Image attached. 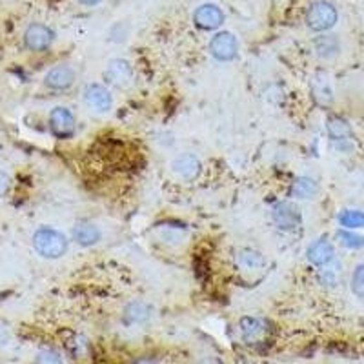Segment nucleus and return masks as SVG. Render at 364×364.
Here are the masks:
<instances>
[{"mask_svg": "<svg viewBox=\"0 0 364 364\" xmlns=\"http://www.w3.org/2000/svg\"><path fill=\"white\" fill-rule=\"evenodd\" d=\"M326 130H328L330 139L335 142L339 149H350V142L353 139V132H351L350 124L346 120L339 119V117H332L328 119V124H326Z\"/></svg>", "mask_w": 364, "mask_h": 364, "instance_id": "nucleus-9", "label": "nucleus"}, {"mask_svg": "<svg viewBox=\"0 0 364 364\" xmlns=\"http://www.w3.org/2000/svg\"><path fill=\"white\" fill-rule=\"evenodd\" d=\"M44 82L48 88L57 89V92H64V89L71 88L75 82V71L70 66H55L46 73Z\"/></svg>", "mask_w": 364, "mask_h": 364, "instance_id": "nucleus-12", "label": "nucleus"}, {"mask_svg": "<svg viewBox=\"0 0 364 364\" xmlns=\"http://www.w3.org/2000/svg\"><path fill=\"white\" fill-rule=\"evenodd\" d=\"M171 168H173V173H175L179 179L182 180H194L197 179L199 173H201V161L195 157L194 153H184L177 157L173 163H171Z\"/></svg>", "mask_w": 364, "mask_h": 364, "instance_id": "nucleus-11", "label": "nucleus"}, {"mask_svg": "<svg viewBox=\"0 0 364 364\" xmlns=\"http://www.w3.org/2000/svg\"><path fill=\"white\" fill-rule=\"evenodd\" d=\"M339 222L341 226L348 230H357L364 228V211L360 210H344L339 215Z\"/></svg>", "mask_w": 364, "mask_h": 364, "instance_id": "nucleus-20", "label": "nucleus"}, {"mask_svg": "<svg viewBox=\"0 0 364 364\" xmlns=\"http://www.w3.org/2000/svg\"><path fill=\"white\" fill-rule=\"evenodd\" d=\"M239 264L246 270H251V272H257V270H263L266 266V259L263 257V253L255 250H242L239 251Z\"/></svg>", "mask_w": 364, "mask_h": 364, "instance_id": "nucleus-18", "label": "nucleus"}, {"mask_svg": "<svg viewBox=\"0 0 364 364\" xmlns=\"http://www.w3.org/2000/svg\"><path fill=\"white\" fill-rule=\"evenodd\" d=\"M133 364H155V363H151V360H148V359H141V360H137V363H133Z\"/></svg>", "mask_w": 364, "mask_h": 364, "instance_id": "nucleus-26", "label": "nucleus"}, {"mask_svg": "<svg viewBox=\"0 0 364 364\" xmlns=\"http://www.w3.org/2000/svg\"><path fill=\"white\" fill-rule=\"evenodd\" d=\"M335 257V248L334 244L326 239H317L315 242L310 244L308 248V261L313 264V266L325 268L328 266Z\"/></svg>", "mask_w": 364, "mask_h": 364, "instance_id": "nucleus-10", "label": "nucleus"}, {"mask_svg": "<svg viewBox=\"0 0 364 364\" xmlns=\"http://www.w3.org/2000/svg\"><path fill=\"white\" fill-rule=\"evenodd\" d=\"M84 102L92 108V110L99 111V113H106L111 110L113 106V99L111 93L101 86V84H89L88 88L84 89Z\"/></svg>", "mask_w": 364, "mask_h": 364, "instance_id": "nucleus-7", "label": "nucleus"}, {"mask_svg": "<svg viewBox=\"0 0 364 364\" xmlns=\"http://www.w3.org/2000/svg\"><path fill=\"white\" fill-rule=\"evenodd\" d=\"M241 335L246 342H259L266 337L268 334V322L259 317H244L241 319Z\"/></svg>", "mask_w": 364, "mask_h": 364, "instance_id": "nucleus-13", "label": "nucleus"}, {"mask_svg": "<svg viewBox=\"0 0 364 364\" xmlns=\"http://www.w3.org/2000/svg\"><path fill=\"white\" fill-rule=\"evenodd\" d=\"M272 219L279 230L291 232V230L299 228V224H301V210L295 206L294 202L282 201L273 206Z\"/></svg>", "mask_w": 364, "mask_h": 364, "instance_id": "nucleus-3", "label": "nucleus"}, {"mask_svg": "<svg viewBox=\"0 0 364 364\" xmlns=\"http://www.w3.org/2000/svg\"><path fill=\"white\" fill-rule=\"evenodd\" d=\"M149 306L148 304L137 301V303H130L124 310V319L130 325H141V322H146L149 319Z\"/></svg>", "mask_w": 364, "mask_h": 364, "instance_id": "nucleus-17", "label": "nucleus"}, {"mask_svg": "<svg viewBox=\"0 0 364 364\" xmlns=\"http://www.w3.org/2000/svg\"><path fill=\"white\" fill-rule=\"evenodd\" d=\"M33 248L44 259H61L68 251V239L57 230L39 228L33 233Z\"/></svg>", "mask_w": 364, "mask_h": 364, "instance_id": "nucleus-1", "label": "nucleus"}, {"mask_svg": "<svg viewBox=\"0 0 364 364\" xmlns=\"http://www.w3.org/2000/svg\"><path fill=\"white\" fill-rule=\"evenodd\" d=\"M351 290L357 297L364 299V264H359V266L353 270V275H351Z\"/></svg>", "mask_w": 364, "mask_h": 364, "instance_id": "nucleus-22", "label": "nucleus"}, {"mask_svg": "<svg viewBox=\"0 0 364 364\" xmlns=\"http://www.w3.org/2000/svg\"><path fill=\"white\" fill-rule=\"evenodd\" d=\"M239 51V42L237 39L230 33V31H222V33H217L210 42V53L217 61L228 62L237 57Z\"/></svg>", "mask_w": 364, "mask_h": 364, "instance_id": "nucleus-4", "label": "nucleus"}, {"mask_svg": "<svg viewBox=\"0 0 364 364\" xmlns=\"http://www.w3.org/2000/svg\"><path fill=\"white\" fill-rule=\"evenodd\" d=\"M335 23H337V9L330 2L319 0V2H313L308 9L306 24L313 31H328L335 26Z\"/></svg>", "mask_w": 364, "mask_h": 364, "instance_id": "nucleus-2", "label": "nucleus"}, {"mask_svg": "<svg viewBox=\"0 0 364 364\" xmlns=\"http://www.w3.org/2000/svg\"><path fill=\"white\" fill-rule=\"evenodd\" d=\"M53 42V31L44 24H31L24 33V44L31 51H46Z\"/></svg>", "mask_w": 364, "mask_h": 364, "instance_id": "nucleus-6", "label": "nucleus"}, {"mask_svg": "<svg viewBox=\"0 0 364 364\" xmlns=\"http://www.w3.org/2000/svg\"><path fill=\"white\" fill-rule=\"evenodd\" d=\"M315 49L320 57H334L339 51V40L334 35H322L315 40Z\"/></svg>", "mask_w": 364, "mask_h": 364, "instance_id": "nucleus-19", "label": "nucleus"}, {"mask_svg": "<svg viewBox=\"0 0 364 364\" xmlns=\"http://www.w3.org/2000/svg\"><path fill=\"white\" fill-rule=\"evenodd\" d=\"M71 237L77 244L84 246V248H89V246L97 244L102 239L101 230L92 222H79L75 224L73 230H71Z\"/></svg>", "mask_w": 364, "mask_h": 364, "instance_id": "nucleus-14", "label": "nucleus"}, {"mask_svg": "<svg viewBox=\"0 0 364 364\" xmlns=\"http://www.w3.org/2000/svg\"><path fill=\"white\" fill-rule=\"evenodd\" d=\"M290 194L291 197L308 201V199H315V195L319 194V186H317L315 180L310 179V177H299V179L294 180Z\"/></svg>", "mask_w": 364, "mask_h": 364, "instance_id": "nucleus-16", "label": "nucleus"}, {"mask_svg": "<svg viewBox=\"0 0 364 364\" xmlns=\"http://www.w3.org/2000/svg\"><path fill=\"white\" fill-rule=\"evenodd\" d=\"M337 239L342 246H346V248H351V250H359L364 246V237L357 235V233H351V232H339L337 233Z\"/></svg>", "mask_w": 364, "mask_h": 364, "instance_id": "nucleus-21", "label": "nucleus"}, {"mask_svg": "<svg viewBox=\"0 0 364 364\" xmlns=\"http://www.w3.org/2000/svg\"><path fill=\"white\" fill-rule=\"evenodd\" d=\"M106 77H108L110 82L115 84V86H126V84H130V80H132L133 70L127 61L115 58V61L110 62L108 71H106Z\"/></svg>", "mask_w": 364, "mask_h": 364, "instance_id": "nucleus-15", "label": "nucleus"}, {"mask_svg": "<svg viewBox=\"0 0 364 364\" xmlns=\"http://www.w3.org/2000/svg\"><path fill=\"white\" fill-rule=\"evenodd\" d=\"M79 2L84 6H97V4H101L102 0H79Z\"/></svg>", "mask_w": 364, "mask_h": 364, "instance_id": "nucleus-25", "label": "nucleus"}, {"mask_svg": "<svg viewBox=\"0 0 364 364\" xmlns=\"http://www.w3.org/2000/svg\"><path fill=\"white\" fill-rule=\"evenodd\" d=\"M37 364H64V360H62V357L58 356L57 351L44 350L37 356Z\"/></svg>", "mask_w": 364, "mask_h": 364, "instance_id": "nucleus-23", "label": "nucleus"}, {"mask_svg": "<svg viewBox=\"0 0 364 364\" xmlns=\"http://www.w3.org/2000/svg\"><path fill=\"white\" fill-rule=\"evenodd\" d=\"M194 23L197 24L201 30H217V27L222 26L224 23V13L220 11L219 6L215 4H202L195 9L194 13Z\"/></svg>", "mask_w": 364, "mask_h": 364, "instance_id": "nucleus-8", "label": "nucleus"}, {"mask_svg": "<svg viewBox=\"0 0 364 364\" xmlns=\"http://www.w3.org/2000/svg\"><path fill=\"white\" fill-rule=\"evenodd\" d=\"M11 189V179H9L8 173L0 171V197L8 195V192Z\"/></svg>", "mask_w": 364, "mask_h": 364, "instance_id": "nucleus-24", "label": "nucleus"}, {"mask_svg": "<svg viewBox=\"0 0 364 364\" xmlns=\"http://www.w3.org/2000/svg\"><path fill=\"white\" fill-rule=\"evenodd\" d=\"M49 130L58 139H68L75 133V117L68 108L57 106L49 113Z\"/></svg>", "mask_w": 364, "mask_h": 364, "instance_id": "nucleus-5", "label": "nucleus"}]
</instances>
